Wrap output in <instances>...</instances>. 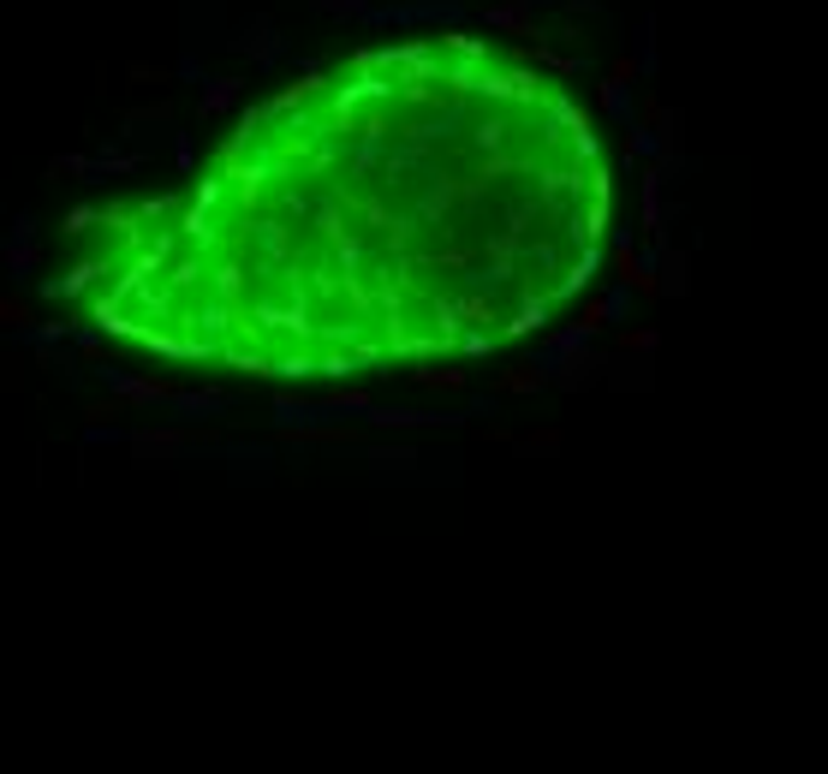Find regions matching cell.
<instances>
[{
  "label": "cell",
  "mask_w": 828,
  "mask_h": 774,
  "mask_svg": "<svg viewBox=\"0 0 828 774\" xmlns=\"http://www.w3.org/2000/svg\"><path fill=\"white\" fill-rule=\"evenodd\" d=\"M31 316H24V304L19 298H0V328H24Z\"/></svg>",
  "instance_id": "obj_22"
},
{
  "label": "cell",
  "mask_w": 828,
  "mask_h": 774,
  "mask_svg": "<svg viewBox=\"0 0 828 774\" xmlns=\"http://www.w3.org/2000/svg\"><path fill=\"white\" fill-rule=\"evenodd\" d=\"M101 274H108V262H78V269L66 274V281H60V298H78V292H90Z\"/></svg>",
  "instance_id": "obj_13"
},
{
  "label": "cell",
  "mask_w": 828,
  "mask_h": 774,
  "mask_svg": "<svg viewBox=\"0 0 828 774\" xmlns=\"http://www.w3.org/2000/svg\"><path fill=\"white\" fill-rule=\"evenodd\" d=\"M316 376H334V382H346V376H358V364H352V352H322V358H316Z\"/></svg>",
  "instance_id": "obj_17"
},
{
  "label": "cell",
  "mask_w": 828,
  "mask_h": 774,
  "mask_svg": "<svg viewBox=\"0 0 828 774\" xmlns=\"http://www.w3.org/2000/svg\"><path fill=\"white\" fill-rule=\"evenodd\" d=\"M101 382H108L120 400H132V405H168L173 400V388L161 382V376H125V370H101Z\"/></svg>",
  "instance_id": "obj_2"
},
{
  "label": "cell",
  "mask_w": 828,
  "mask_h": 774,
  "mask_svg": "<svg viewBox=\"0 0 828 774\" xmlns=\"http://www.w3.org/2000/svg\"><path fill=\"white\" fill-rule=\"evenodd\" d=\"M233 48H239V54H251L257 66H275V60L287 54V42L275 36V24H269V19H257L245 36H233Z\"/></svg>",
  "instance_id": "obj_5"
},
{
  "label": "cell",
  "mask_w": 828,
  "mask_h": 774,
  "mask_svg": "<svg viewBox=\"0 0 828 774\" xmlns=\"http://www.w3.org/2000/svg\"><path fill=\"white\" fill-rule=\"evenodd\" d=\"M316 12H334V19H364L369 0H310Z\"/></svg>",
  "instance_id": "obj_19"
},
{
  "label": "cell",
  "mask_w": 828,
  "mask_h": 774,
  "mask_svg": "<svg viewBox=\"0 0 828 774\" xmlns=\"http://www.w3.org/2000/svg\"><path fill=\"white\" fill-rule=\"evenodd\" d=\"M441 423H460L448 411H393V405H369V429H441Z\"/></svg>",
  "instance_id": "obj_6"
},
{
  "label": "cell",
  "mask_w": 828,
  "mask_h": 774,
  "mask_svg": "<svg viewBox=\"0 0 828 774\" xmlns=\"http://www.w3.org/2000/svg\"><path fill=\"white\" fill-rule=\"evenodd\" d=\"M0 262H7L12 281H31V269H36L42 257H36V245H7V257H0Z\"/></svg>",
  "instance_id": "obj_16"
},
{
  "label": "cell",
  "mask_w": 828,
  "mask_h": 774,
  "mask_svg": "<svg viewBox=\"0 0 828 774\" xmlns=\"http://www.w3.org/2000/svg\"><path fill=\"white\" fill-rule=\"evenodd\" d=\"M495 340H501V334H483V328H471V334H460V352H465V358H483V352H495Z\"/></svg>",
  "instance_id": "obj_20"
},
{
  "label": "cell",
  "mask_w": 828,
  "mask_h": 774,
  "mask_svg": "<svg viewBox=\"0 0 828 774\" xmlns=\"http://www.w3.org/2000/svg\"><path fill=\"white\" fill-rule=\"evenodd\" d=\"M90 226H101L96 209H72V214H66V233H90Z\"/></svg>",
  "instance_id": "obj_23"
},
{
  "label": "cell",
  "mask_w": 828,
  "mask_h": 774,
  "mask_svg": "<svg viewBox=\"0 0 828 774\" xmlns=\"http://www.w3.org/2000/svg\"><path fill=\"white\" fill-rule=\"evenodd\" d=\"M168 405H173L180 417H209V411H227L233 400H227V393H180V388H173Z\"/></svg>",
  "instance_id": "obj_10"
},
{
  "label": "cell",
  "mask_w": 828,
  "mask_h": 774,
  "mask_svg": "<svg viewBox=\"0 0 828 774\" xmlns=\"http://www.w3.org/2000/svg\"><path fill=\"white\" fill-rule=\"evenodd\" d=\"M369 405H376L369 393H358V388H340V393H328V400H322V417H334V411H369Z\"/></svg>",
  "instance_id": "obj_15"
},
{
  "label": "cell",
  "mask_w": 828,
  "mask_h": 774,
  "mask_svg": "<svg viewBox=\"0 0 828 774\" xmlns=\"http://www.w3.org/2000/svg\"><path fill=\"white\" fill-rule=\"evenodd\" d=\"M543 322H549V298H543V292H525V298H519V310H513V316H507V322H501V340L537 334Z\"/></svg>",
  "instance_id": "obj_7"
},
{
  "label": "cell",
  "mask_w": 828,
  "mask_h": 774,
  "mask_svg": "<svg viewBox=\"0 0 828 774\" xmlns=\"http://www.w3.org/2000/svg\"><path fill=\"white\" fill-rule=\"evenodd\" d=\"M543 364H560L555 370V382L560 388H590L596 382V370H602V352H590V346H572V352H560V358H543Z\"/></svg>",
  "instance_id": "obj_3"
},
{
  "label": "cell",
  "mask_w": 828,
  "mask_h": 774,
  "mask_svg": "<svg viewBox=\"0 0 828 774\" xmlns=\"http://www.w3.org/2000/svg\"><path fill=\"white\" fill-rule=\"evenodd\" d=\"M620 346H626V352H649V346H656V328H638V334H626Z\"/></svg>",
  "instance_id": "obj_25"
},
{
  "label": "cell",
  "mask_w": 828,
  "mask_h": 774,
  "mask_svg": "<svg viewBox=\"0 0 828 774\" xmlns=\"http://www.w3.org/2000/svg\"><path fill=\"white\" fill-rule=\"evenodd\" d=\"M369 465H381V471H405V465H417V453L412 447H376Z\"/></svg>",
  "instance_id": "obj_18"
},
{
  "label": "cell",
  "mask_w": 828,
  "mask_h": 774,
  "mask_svg": "<svg viewBox=\"0 0 828 774\" xmlns=\"http://www.w3.org/2000/svg\"><path fill=\"white\" fill-rule=\"evenodd\" d=\"M614 269H620V286H632V292H644V298H656V262L638 257V250H632V238H620V245H614Z\"/></svg>",
  "instance_id": "obj_4"
},
{
  "label": "cell",
  "mask_w": 828,
  "mask_h": 774,
  "mask_svg": "<svg viewBox=\"0 0 828 774\" xmlns=\"http://www.w3.org/2000/svg\"><path fill=\"white\" fill-rule=\"evenodd\" d=\"M483 19H489L495 30H513V36H531V42H543V30L531 24V0H513V7H489Z\"/></svg>",
  "instance_id": "obj_8"
},
{
  "label": "cell",
  "mask_w": 828,
  "mask_h": 774,
  "mask_svg": "<svg viewBox=\"0 0 828 774\" xmlns=\"http://www.w3.org/2000/svg\"><path fill=\"white\" fill-rule=\"evenodd\" d=\"M12 245H36V214H19V221H12Z\"/></svg>",
  "instance_id": "obj_24"
},
{
  "label": "cell",
  "mask_w": 828,
  "mask_h": 774,
  "mask_svg": "<svg viewBox=\"0 0 828 774\" xmlns=\"http://www.w3.org/2000/svg\"><path fill=\"white\" fill-rule=\"evenodd\" d=\"M233 101H239V78H203V96H197V113H203V120L227 113Z\"/></svg>",
  "instance_id": "obj_9"
},
{
  "label": "cell",
  "mask_w": 828,
  "mask_h": 774,
  "mask_svg": "<svg viewBox=\"0 0 828 774\" xmlns=\"http://www.w3.org/2000/svg\"><path fill=\"white\" fill-rule=\"evenodd\" d=\"M417 388H465V370H417Z\"/></svg>",
  "instance_id": "obj_21"
},
{
  "label": "cell",
  "mask_w": 828,
  "mask_h": 774,
  "mask_svg": "<svg viewBox=\"0 0 828 774\" xmlns=\"http://www.w3.org/2000/svg\"><path fill=\"white\" fill-rule=\"evenodd\" d=\"M185 441H209V429H137V435H132V459L156 471V465L180 459Z\"/></svg>",
  "instance_id": "obj_1"
},
{
  "label": "cell",
  "mask_w": 828,
  "mask_h": 774,
  "mask_svg": "<svg viewBox=\"0 0 828 774\" xmlns=\"http://www.w3.org/2000/svg\"><path fill=\"white\" fill-rule=\"evenodd\" d=\"M555 447H560V435H531L525 441V453H555Z\"/></svg>",
  "instance_id": "obj_26"
},
{
  "label": "cell",
  "mask_w": 828,
  "mask_h": 774,
  "mask_svg": "<svg viewBox=\"0 0 828 774\" xmlns=\"http://www.w3.org/2000/svg\"><path fill=\"white\" fill-rule=\"evenodd\" d=\"M54 173H66V180H84V185L108 180V173H101V161H96V156H54Z\"/></svg>",
  "instance_id": "obj_12"
},
{
  "label": "cell",
  "mask_w": 828,
  "mask_h": 774,
  "mask_svg": "<svg viewBox=\"0 0 828 774\" xmlns=\"http://www.w3.org/2000/svg\"><path fill=\"white\" fill-rule=\"evenodd\" d=\"M596 96H602V108L614 113V120H626V125H632V96H626V78H614V72H608V78H602V90H596Z\"/></svg>",
  "instance_id": "obj_11"
},
{
  "label": "cell",
  "mask_w": 828,
  "mask_h": 774,
  "mask_svg": "<svg viewBox=\"0 0 828 774\" xmlns=\"http://www.w3.org/2000/svg\"><path fill=\"white\" fill-rule=\"evenodd\" d=\"M543 382H549V370H543V364H525V370H507L501 376V393H531Z\"/></svg>",
  "instance_id": "obj_14"
}]
</instances>
